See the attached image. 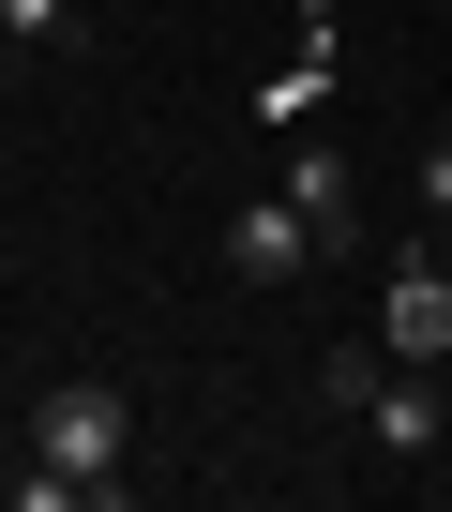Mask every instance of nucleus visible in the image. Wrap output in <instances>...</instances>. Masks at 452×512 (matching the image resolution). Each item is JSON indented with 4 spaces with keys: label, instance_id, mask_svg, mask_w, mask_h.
<instances>
[{
    "label": "nucleus",
    "instance_id": "obj_1",
    "mask_svg": "<svg viewBox=\"0 0 452 512\" xmlns=\"http://www.w3.org/2000/svg\"><path fill=\"white\" fill-rule=\"evenodd\" d=\"M121 452H136V407L106 377H46L31 392V467H61L76 497H121Z\"/></svg>",
    "mask_w": 452,
    "mask_h": 512
},
{
    "label": "nucleus",
    "instance_id": "obj_2",
    "mask_svg": "<svg viewBox=\"0 0 452 512\" xmlns=\"http://www.w3.org/2000/svg\"><path fill=\"white\" fill-rule=\"evenodd\" d=\"M302 256H332V241L302 226V196H287V181H272V196H242V211H226V272H242V287H287Z\"/></svg>",
    "mask_w": 452,
    "mask_h": 512
},
{
    "label": "nucleus",
    "instance_id": "obj_3",
    "mask_svg": "<svg viewBox=\"0 0 452 512\" xmlns=\"http://www.w3.org/2000/svg\"><path fill=\"white\" fill-rule=\"evenodd\" d=\"M377 347L392 362H452V256H407L377 287Z\"/></svg>",
    "mask_w": 452,
    "mask_h": 512
},
{
    "label": "nucleus",
    "instance_id": "obj_4",
    "mask_svg": "<svg viewBox=\"0 0 452 512\" xmlns=\"http://www.w3.org/2000/svg\"><path fill=\"white\" fill-rule=\"evenodd\" d=\"M287 196H302V226H317V241H347V211H362V181H347V151H317V121L287 136Z\"/></svg>",
    "mask_w": 452,
    "mask_h": 512
},
{
    "label": "nucleus",
    "instance_id": "obj_5",
    "mask_svg": "<svg viewBox=\"0 0 452 512\" xmlns=\"http://www.w3.org/2000/svg\"><path fill=\"white\" fill-rule=\"evenodd\" d=\"M317 106H332V61H287V76H272V91H257V121H272V136H302V121H317Z\"/></svg>",
    "mask_w": 452,
    "mask_h": 512
},
{
    "label": "nucleus",
    "instance_id": "obj_6",
    "mask_svg": "<svg viewBox=\"0 0 452 512\" xmlns=\"http://www.w3.org/2000/svg\"><path fill=\"white\" fill-rule=\"evenodd\" d=\"M0 31H16V46H61V31H76V0H0Z\"/></svg>",
    "mask_w": 452,
    "mask_h": 512
},
{
    "label": "nucleus",
    "instance_id": "obj_7",
    "mask_svg": "<svg viewBox=\"0 0 452 512\" xmlns=\"http://www.w3.org/2000/svg\"><path fill=\"white\" fill-rule=\"evenodd\" d=\"M407 196H422V211L452 226V136H422V166H407Z\"/></svg>",
    "mask_w": 452,
    "mask_h": 512
}]
</instances>
